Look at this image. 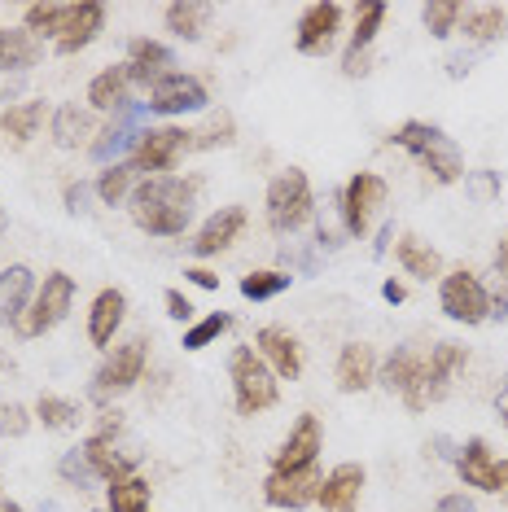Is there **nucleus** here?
<instances>
[{
    "mask_svg": "<svg viewBox=\"0 0 508 512\" xmlns=\"http://www.w3.org/2000/svg\"><path fill=\"white\" fill-rule=\"evenodd\" d=\"M438 302H443L447 320H456V324H482V320H491L487 285H482L473 272H465V267H456L452 276H443V285H438Z\"/></svg>",
    "mask_w": 508,
    "mask_h": 512,
    "instance_id": "6",
    "label": "nucleus"
},
{
    "mask_svg": "<svg viewBox=\"0 0 508 512\" xmlns=\"http://www.w3.org/2000/svg\"><path fill=\"white\" fill-rule=\"evenodd\" d=\"M106 504L110 512H149V482L145 477H119L106 486Z\"/></svg>",
    "mask_w": 508,
    "mask_h": 512,
    "instance_id": "33",
    "label": "nucleus"
},
{
    "mask_svg": "<svg viewBox=\"0 0 508 512\" xmlns=\"http://www.w3.org/2000/svg\"><path fill=\"white\" fill-rule=\"evenodd\" d=\"M18 92H22V75H0V101L18 97Z\"/></svg>",
    "mask_w": 508,
    "mask_h": 512,
    "instance_id": "49",
    "label": "nucleus"
},
{
    "mask_svg": "<svg viewBox=\"0 0 508 512\" xmlns=\"http://www.w3.org/2000/svg\"><path fill=\"white\" fill-rule=\"evenodd\" d=\"M167 31L176 40H202L206 22H211V5H193V0H180V5H167Z\"/></svg>",
    "mask_w": 508,
    "mask_h": 512,
    "instance_id": "30",
    "label": "nucleus"
},
{
    "mask_svg": "<svg viewBox=\"0 0 508 512\" xmlns=\"http://www.w3.org/2000/svg\"><path fill=\"white\" fill-rule=\"evenodd\" d=\"M189 141H193V149L233 145V141H237V123H233V114H228V110L211 114V119H206V127H198V132H189Z\"/></svg>",
    "mask_w": 508,
    "mask_h": 512,
    "instance_id": "36",
    "label": "nucleus"
},
{
    "mask_svg": "<svg viewBox=\"0 0 508 512\" xmlns=\"http://www.w3.org/2000/svg\"><path fill=\"white\" fill-rule=\"evenodd\" d=\"M465 189L473 202H491V197H500V176L495 171H465Z\"/></svg>",
    "mask_w": 508,
    "mask_h": 512,
    "instance_id": "44",
    "label": "nucleus"
},
{
    "mask_svg": "<svg viewBox=\"0 0 508 512\" xmlns=\"http://www.w3.org/2000/svg\"><path fill=\"white\" fill-rule=\"evenodd\" d=\"M84 456L92 464V473L101 477V482H119V477H132V456H123V451H114L110 434H92L84 442Z\"/></svg>",
    "mask_w": 508,
    "mask_h": 512,
    "instance_id": "27",
    "label": "nucleus"
},
{
    "mask_svg": "<svg viewBox=\"0 0 508 512\" xmlns=\"http://www.w3.org/2000/svg\"><path fill=\"white\" fill-rule=\"evenodd\" d=\"M31 298H36V272L22 263L5 267L0 272V324H22Z\"/></svg>",
    "mask_w": 508,
    "mask_h": 512,
    "instance_id": "22",
    "label": "nucleus"
},
{
    "mask_svg": "<svg viewBox=\"0 0 508 512\" xmlns=\"http://www.w3.org/2000/svg\"><path fill=\"white\" fill-rule=\"evenodd\" d=\"M101 27H106V5H97V0H79V5H66V22L62 31H57V53H79L88 49L92 40L101 36Z\"/></svg>",
    "mask_w": 508,
    "mask_h": 512,
    "instance_id": "15",
    "label": "nucleus"
},
{
    "mask_svg": "<svg viewBox=\"0 0 508 512\" xmlns=\"http://www.w3.org/2000/svg\"><path fill=\"white\" fill-rule=\"evenodd\" d=\"M184 276H189V281L198 285V289H219V276L211 272V267H189Z\"/></svg>",
    "mask_w": 508,
    "mask_h": 512,
    "instance_id": "48",
    "label": "nucleus"
},
{
    "mask_svg": "<svg viewBox=\"0 0 508 512\" xmlns=\"http://www.w3.org/2000/svg\"><path fill=\"white\" fill-rule=\"evenodd\" d=\"M40 123H44V101H18V106H9L0 114V132L18 145H27L40 132Z\"/></svg>",
    "mask_w": 508,
    "mask_h": 512,
    "instance_id": "31",
    "label": "nucleus"
},
{
    "mask_svg": "<svg viewBox=\"0 0 508 512\" xmlns=\"http://www.w3.org/2000/svg\"><path fill=\"white\" fill-rule=\"evenodd\" d=\"M395 254H399V263L408 267L412 276H421V281H434V276L443 272V259H438V250L430 246V241H421L417 232H403Z\"/></svg>",
    "mask_w": 508,
    "mask_h": 512,
    "instance_id": "29",
    "label": "nucleus"
},
{
    "mask_svg": "<svg viewBox=\"0 0 508 512\" xmlns=\"http://www.w3.org/2000/svg\"><path fill=\"white\" fill-rule=\"evenodd\" d=\"M149 114H189V110H206V88L202 79L184 75V71H171L167 79H158L149 88Z\"/></svg>",
    "mask_w": 508,
    "mask_h": 512,
    "instance_id": "11",
    "label": "nucleus"
},
{
    "mask_svg": "<svg viewBox=\"0 0 508 512\" xmlns=\"http://www.w3.org/2000/svg\"><path fill=\"white\" fill-rule=\"evenodd\" d=\"M381 298H386V302H395V307H399V302L408 298V289H403L399 281H386V285H381Z\"/></svg>",
    "mask_w": 508,
    "mask_h": 512,
    "instance_id": "51",
    "label": "nucleus"
},
{
    "mask_svg": "<svg viewBox=\"0 0 508 512\" xmlns=\"http://www.w3.org/2000/svg\"><path fill=\"white\" fill-rule=\"evenodd\" d=\"M27 425H31V412H27V407L0 399V434H5V438H22V434H27Z\"/></svg>",
    "mask_w": 508,
    "mask_h": 512,
    "instance_id": "43",
    "label": "nucleus"
},
{
    "mask_svg": "<svg viewBox=\"0 0 508 512\" xmlns=\"http://www.w3.org/2000/svg\"><path fill=\"white\" fill-rule=\"evenodd\" d=\"M360 491H364V469L360 464H338V469L320 482L316 504L325 512H355L360 508Z\"/></svg>",
    "mask_w": 508,
    "mask_h": 512,
    "instance_id": "21",
    "label": "nucleus"
},
{
    "mask_svg": "<svg viewBox=\"0 0 508 512\" xmlns=\"http://www.w3.org/2000/svg\"><path fill=\"white\" fill-rule=\"evenodd\" d=\"M127 79L132 84H145V88H154L158 79H167L171 75V66H176V57H171L167 44H158V40H132V49H127Z\"/></svg>",
    "mask_w": 508,
    "mask_h": 512,
    "instance_id": "20",
    "label": "nucleus"
},
{
    "mask_svg": "<svg viewBox=\"0 0 508 512\" xmlns=\"http://www.w3.org/2000/svg\"><path fill=\"white\" fill-rule=\"evenodd\" d=\"M320 456V421L316 416H298V425L290 429V438L281 442V451H272V473H298L311 469Z\"/></svg>",
    "mask_w": 508,
    "mask_h": 512,
    "instance_id": "13",
    "label": "nucleus"
},
{
    "mask_svg": "<svg viewBox=\"0 0 508 512\" xmlns=\"http://www.w3.org/2000/svg\"><path fill=\"white\" fill-rule=\"evenodd\" d=\"M127 88H132V79H127V66H106V71H101L88 84V106L119 114L127 106Z\"/></svg>",
    "mask_w": 508,
    "mask_h": 512,
    "instance_id": "28",
    "label": "nucleus"
},
{
    "mask_svg": "<svg viewBox=\"0 0 508 512\" xmlns=\"http://www.w3.org/2000/svg\"><path fill=\"white\" fill-rule=\"evenodd\" d=\"M36 421L44 429H71L79 421V407L71 399H57V394H40L36 403Z\"/></svg>",
    "mask_w": 508,
    "mask_h": 512,
    "instance_id": "39",
    "label": "nucleus"
},
{
    "mask_svg": "<svg viewBox=\"0 0 508 512\" xmlns=\"http://www.w3.org/2000/svg\"><path fill=\"white\" fill-rule=\"evenodd\" d=\"M421 372H425V351L417 346H399L395 355L386 359V368H381V386L390 394H403V403L412 407V412H425V394H421Z\"/></svg>",
    "mask_w": 508,
    "mask_h": 512,
    "instance_id": "10",
    "label": "nucleus"
},
{
    "mask_svg": "<svg viewBox=\"0 0 508 512\" xmlns=\"http://www.w3.org/2000/svg\"><path fill=\"white\" fill-rule=\"evenodd\" d=\"M241 228H246V211H241V206H224V211H215V215L202 224L198 237H193V254L211 259V254L228 250V246H233V241L241 237Z\"/></svg>",
    "mask_w": 508,
    "mask_h": 512,
    "instance_id": "23",
    "label": "nucleus"
},
{
    "mask_svg": "<svg viewBox=\"0 0 508 512\" xmlns=\"http://www.w3.org/2000/svg\"><path fill=\"white\" fill-rule=\"evenodd\" d=\"M145 359H149V342H145V337H132V342L114 346V355H106V364H101L97 377H92V390H97L101 399L132 390L136 381H141V372H145Z\"/></svg>",
    "mask_w": 508,
    "mask_h": 512,
    "instance_id": "7",
    "label": "nucleus"
},
{
    "mask_svg": "<svg viewBox=\"0 0 508 512\" xmlns=\"http://www.w3.org/2000/svg\"><path fill=\"white\" fill-rule=\"evenodd\" d=\"M390 141H395L399 149H408V154L417 158L438 184L465 180V158H460L456 141L443 132V127L421 123V119H408V123H399V132L390 136Z\"/></svg>",
    "mask_w": 508,
    "mask_h": 512,
    "instance_id": "2",
    "label": "nucleus"
},
{
    "mask_svg": "<svg viewBox=\"0 0 508 512\" xmlns=\"http://www.w3.org/2000/svg\"><path fill=\"white\" fill-rule=\"evenodd\" d=\"M228 372H233V399L241 416H259L276 403V372L263 364V355L254 346H237Z\"/></svg>",
    "mask_w": 508,
    "mask_h": 512,
    "instance_id": "3",
    "label": "nucleus"
},
{
    "mask_svg": "<svg viewBox=\"0 0 508 512\" xmlns=\"http://www.w3.org/2000/svg\"><path fill=\"white\" fill-rule=\"evenodd\" d=\"M320 469L311 464V469H298V473H268V482H263V499H268L272 508H307L316 504L320 495Z\"/></svg>",
    "mask_w": 508,
    "mask_h": 512,
    "instance_id": "14",
    "label": "nucleus"
},
{
    "mask_svg": "<svg viewBox=\"0 0 508 512\" xmlns=\"http://www.w3.org/2000/svg\"><path fill=\"white\" fill-rule=\"evenodd\" d=\"M5 228H9V215H5V206H0V237H5Z\"/></svg>",
    "mask_w": 508,
    "mask_h": 512,
    "instance_id": "54",
    "label": "nucleus"
},
{
    "mask_svg": "<svg viewBox=\"0 0 508 512\" xmlns=\"http://www.w3.org/2000/svg\"><path fill=\"white\" fill-rule=\"evenodd\" d=\"M504 31H508V18L500 5H482V9H469L465 14V40H473V44H491V40H500Z\"/></svg>",
    "mask_w": 508,
    "mask_h": 512,
    "instance_id": "34",
    "label": "nucleus"
},
{
    "mask_svg": "<svg viewBox=\"0 0 508 512\" xmlns=\"http://www.w3.org/2000/svg\"><path fill=\"white\" fill-rule=\"evenodd\" d=\"M22 22H27V31L31 36H49V40H57V31H62V22H66V5H27V14H22Z\"/></svg>",
    "mask_w": 508,
    "mask_h": 512,
    "instance_id": "38",
    "label": "nucleus"
},
{
    "mask_svg": "<svg viewBox=\"0 0 508 512\" xmlns=\"http://www.w3.org/2000/svg\"><path fill=\"white\" fill-rule=\"evenodd\" d=\"M57 477H62L66 486H75V491H88V486H97L101 477L92 473V464L84 456V447H75V451H66L62 460H57Z\"/></svg>",
    "mask_w": 508,
    "mask_h": 512,
    "instance_id": "40",
    "label": "nucleus"
},
{
    "mask_svg": "<svg viewBox=\"0 0 508 512\" xmlns=\"http://www.w3.org/2000/svg\"><path fill=\"white\" fill-rule=\"evenodd\" d=\"M40 62V40L31 31L0 27V75H22Z\"/></svg>",
    "mask_w": 508,
    "mask_h": 512,
    "instance_id": "26",
    "label": "nucleus"
},
{
    "mask_svg": "<svg viewBox=\"0 0 508 512\" xmlns=\"http://www.w3.org/2000/svg\"><path fill=\"white\" fill-rule=\"evenodd\" d=\"M377 206H386V180L373 176V171H360V176L346 180L342 189V224L351 237H364L368 224H373Z\"/></svg>",
    "mask_w": 508,
    "mask_h": 512,
    "instance_id": "8",
    "label": "nucleus"
},
{
    "mask_svg": "<svg viewBox=\"0 0 508 512\" xmlns=\"http://www.w3.org/2000/svg\"><path fill=\"white\" fill-rule=\"evenodd\" d=\"M377 381V355L373 346L364 342H346L342 355H338V390L342 394H360Z\"/></svg>",
    "mask_w": 508,
    "mask_h": 512,
    "instance_id": "24",
    "label": "nucleus"
},
{
    "mask_svg": "<svg viewBox=\"0 0 508 512\" xmlns=\"http://www.w3.org/2000/svg\"><path fill=\"white\" fill-rule=\"evenodd\" d=\"M381 22H386V5L381 0H368V5L355 9V31H351V44H346V57H342V71L346 75H364L368 71V44L381 31Z\"/></svg>",
    "mask_w": 508,
    "mask_h": 512,
    "instance_id": "19",
    "label": "nucleus"
},
{
    "mask_svg": "<svg viewBox=\"0 0 508 512\" xmlns=\"http://www.w3.org/2000/svg\"><path fill=\"white\" fill-rule=\"evenodd\" d=\"M469 364V351L460 342H438L430 355H425V372H421V394H425V407L447 399L452 390V377Z\"/></svg>",
    "mask_w": 508,
    "mask_h": 512,
    "instance_id": "12",
    "label": "nucleus"
},
{
    "mask_svg": "<svg viewBox=\"0 0 508 512\" xmlns=\"http://www.w3.org/2000/svg\"><path fill=\"white\" fill-rule=\"evenodd\" d=\"M132 176H136L132 162H114V167H106L97 176V197L106 206H119L123 197H127V189H132Z\"/></svg>",
    "mask_w": 508,
    "mask_h": 512,
    "instance_id": "37",
    "label": "nucleus"
},
{
    "mask_svg": "<svg viewBox=\"0 0 508 512\" xmlns=\"http://www.w3.org/2000/svg\"><path fill=\"white\" fill-rule=\"evenodd\" d=\"M290 281H294L290 272H250V276H241V294H246L250 302H263V298L285 294Z\"/></svg>",
    "mask_w": 508,
    "mask_h": 512,
    "instance_id": "41",
    "label": "nucleus"
},
{
    "mask_svg": "<svg viewBox=\"0 0 508 512\" xmlns=\"http://www.w3.org/2000/svg\"><path fill=\"white\" fill-rule=\"evenodd\" d=\"M228 329H233V316H228V311H215V316H206V320L184 329V351H202V346H211L215 337L228 333Z\"/></svg>",
    "mask_w": 508,
    "mask_h": 512,
    "instance_id": "42",
    "label": "nucleus"
},
{
    "mask_svg": "<svg viewBox=\"0 0 508 512\" xmlns=\"http://www.w3.org/2000/svg\"><path fill=\"white\" fill-rule=\"evenodd\" d=\"M127 316V298L123 289H101L97 298H92V311H88V337L92 346H110L114 333H119V324Z\"/></svg>",
    "mask_w": 508,
    "mask_h": 512,
    "instance_id": "25",
    "label": "nucleus"
},
{
    "mask_svg": "<svg viewBox=\"0 0 508 512\" xmlns=\"http://www.w3.org/2000/svg\"><path fill=\"white\" fill-rule=\"evenodd\" d=\"M500 495H504V504H508V460H500Z\"/></svg>",
    "mask_w": 508,
    "mask_h": 512,
    "instance_id": "53",
    "label": "nucleus"
},
{
    "mask_svg": "<svg viewBox=\"0 0 508 512\" xmlns=\"http://www.w3.org/2000/svg\"><path fill=\"white\" fill-rule=\"evenodd\" d=\"M88 184H66V211L71 215H84L88 211Z\"/></svg>",
    "mask_w": 508,
    "mask_h": 512,
    "instance_id": "46",
    "label": "nucleus"
},
{
    "mask_svg": "<svg viewBox=\"0 0 508 512\" xmlns=\"http://www.w3.org/2000/svg\"><path fill=\"white\" fill-rule=\"evenodd\" d=\"M71 302H75V281L66 272H49L44 285L36 289V298H31L27 316L18 324L22 337H40V333L57 329V324L66 320V311H71Z\"/></svg>",
    "mask_w": 508,
    "mask_h": 512,
    "instance_id": "5",
    "label": "nucleus"
},
{
    "mask_svg": "<svg viewBox=\"0 0 508 512\" xmlns=\"http://www.w3.org/2000/svg\"><path fill=\"white\" fill-rule=\"evenodd\" d=\"M0 512H22L18 504H0Z\"/></svg>",
    "mask_w": 508,
    "mask_h": 512,
    "instance_id": "55",
    "label": "nucleus"
},
{
    "mask_svg": "<svg viewBox=\"0 0 508 512\" xmlns=\"http://www.w3.org/2000/svg\"><path fill=\"white\" fill-rule=\"evenodd\" d=\"M495 412H500V421H504V429H508V381L500 386V394H495Z\"/></svg>",
    "mask_w": 508,
    "mask_h": 512,
    "instance_id": "52",
    "label": "nucleus"
},
{
    "mask_svg": "<svg viewBox=\"0 0 508 512\" xmlns=\"http://www.w3.org/2000/svg\"><path fill=\"white\" fill-rule=\"evenodd\" d=\"M163 302H167V316H171V320H180V324H189V320H193V302L184 298L180 289H167Z\"/></svg>",
    "mask_w": 508,
    "mask_h": 512,
    "instance_id": "45",
    "label": "nucleus"
},
{
    "mask_svg": "<svg viewBox=\"0 0 508 512\" xmlns=\"http://www.w3.org/2000/svg\"><path fill=\"white\" fill-rule=\"evenodd\" d=\"M342 27V5L333 0H320V5H307L303 18H298V53H329L333 36Z\"/></svg>",
    "mask_w": 508,
    "mask_h": 512,
    "instance_id": "17",
    "label": "nucleus"
},
{
    "mask_svg": "<svg viewBox=\"0 0 508 512\" xmlns=\"http://www.w3.org/2000/svg\"><path fill=\"white\" fill-rule=\"evenodd\" d=\"M184 149H193L184 127H145L127 162H132L136 171H171Z\"/></svg>",
    "mask_w": 508,
    "mask_h": 512,
    "instance_id": "9",
    "label": "nucleus"
},
{
    "mask_svg": "<svg viewBox=\"0 0 508 512\" xmlns=\"http://www.w3.org/2000/svg\"><path fill=\"white\" fill-rule=\"evenodd\" d=\"M254 346H259L263 364H268L276 377L294 381L298 372H303V346H298V337L290 329H281V324H268V329H259Z\"/></svg>",
    "mask_w": 508,
    "mask_h": 512,
    "instance_id": "16",
    "label": "nucleus"
},
{
    "mask_svg": "<svg viewBox=\"0 0 508 512\" xmlns=\"http://www.w3.org/2000/svg\"><path fill=\"white\" fill-rule=\"evenodd\" d=\"M452 460H456V473H460V482L465 486H478V491L500 495V460L491 456V447L482 438H469Z\"/></svg>",
    "mask_w": 508,
    "mask_h": 512,
    "instance_id": "18",
    "label": "nucleus"
},
{
    "mask_svg": "<svg viewBox=\"0 0 508 512\" xmlns=\"http://www.w3.org/2000/svg\"><path fill=\"white\" fill-rule=\"evenodd\" d=\"M316 211L311 202V184H307V171H281L272 184H268V224L272 232H298Z\"/></svg>",
    "mask_w": 508,
    "mask_h": 512,
    "instance_id": "4",
    "label": "nucleus"
},
{
    "mask_svg": "<svg viewBox=\"0 0 508 512\" xmlns=\"http://www.w3.org/2000/svg\"><path fill=\"white\" fill-rule=\"evenodd\" d=\"M92 136V114L79 106H62L53 114V141L62 149H79Z\"/></svg>",
    "mask_w": 508,
    "mask_h": 512,
    "instance_id": "32",
    "label": "nucleus"
},
{
    "mask_svg": "<svg viewBox=\"0 0 508 512\" xmlns=\"http://www.w3.org/2000/svg\"><path fill=\"white\" fill-rule=\"evenodd\" d=\"M434 512H478V504H473L469 495H443L434 504Z\"/></svg>",
    "mask_w": 508,
    "mask_h": 512,
    "instance_id": "47",
    "label": "nucleus"
},
{
    "mask_svg": "<svg viewBox=\"0 0 508 512\" xmlns=\"http://www.w3.org/2000/svg\"><path fill=\"white\" fill-rule=\"evenodd\" d=\"M495 276L508 281V237H500V246H495Z\"/></svg>",
    "mask_w": 508,
    "mask_h": 512,
    "instance_id": "50",
    "label": "nucleus"
},
{
    "mask_svg": "<svg viewBox=\"0 0 508 512\" xmlns=\"http://www.w3.org/2000/svg\"><path fill=\"white\" fill-rule=\"evenodd\" d=\"M202 184L180 180V176H149L141 189L132 193V219L149 237H180L193 219V197Z\"/></svg>",
    "mask_w": 508,
    "mask_h": 512,
    "instance_id": "1",
    "label": "nucleus"
},
{
    "mask_svg": "<svg viewBox=\"0 0 508 512\" xmlns=\"http://www.w3.org/2000/svg\"><path fill=\"white\" fill-rule=\"evenodd\" d=\"M460 18H465V5H460V0H434V5L421 9V22H425V31H430L434 40H447V36H452Z\"/></svg>",
    "mask_w": 508,
    "mask_h": 512,
    "instance_id": "35",
    "label": "nucleus"
}]
</instances>
